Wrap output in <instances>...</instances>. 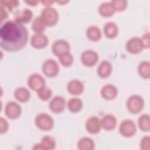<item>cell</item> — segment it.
Instances as JSON below:
<instances>
[{"instance_id": "cell-1", "label": "cell", "mask_w": 150, "mask_h": 150, "mask_svg": "<svg viewBox=\"0 0 150 150\" xmlns=\"http://www.w3.org/2000/svg\"><path fill=\"white\" fill-rule=\"evenodd\" d=\"M28 39V32L26 28L16 21H8L1 28L0 45L8 52L21 49L26 44Z\"/></svg>"}, {"instance_id": "cell-2", "label": "cell", "mask_w": 150, "mask_h": 150, "mask_svg": "<svg viewBox=\"0 0 150 150\" xmlns=\"http://www.w3.org/2000/svg\"><path fill=\"white\" fill-rule=\"evenodd\" d=\"M40 18L46 26H53L57 23L59 15L55 9L48 7L42 12Z\"/></svg>"}, {"instance_id": "cell-3", "label": "cell", "mask_w": 150, "mask_h": 150, "mask_svg": "<svg viewBox=\"0 0 150 150\" xmlns=\"http://www.w3.org/2000/svg\"><path fill=\"white\" fill-rule=\"evenodd\" d=\"M36 126L43 131L50 130L53 127V120L52 117L46 113L38 114L35 119Z\"/></svg>"}, {"instance_id": "cell-4", "label": "cell", "mask_w": 150, "mask_h": 150, "mask_svg": "<svg viewBox=\"0 0 150 150\" xmlns=\"http://www.w3.org/2000/svg\"><path fill=\"white\" fill-rule=\"evenodd\" d=\"M129 111L134 114L138 113L144 107V101L142 97L138 95H133L129 97L127 103Z\"/></svg>"}, {"instance_id": "cell-5", "label": "cell", "mask_w": 150, "mask_h": 150, "mask_svg": "<svg viewBox=\"0 0 150 150\" xmlns=\"http://www.w3.org/2000/svg\"><path fill=\"white\" fill-rule=\"evenodd\" d=\"M43 73L47 77H53L57 75L59 71V67L57 63L53 59L46 60L42 66Z\"/></svg>"}, {"instance_id": "cell-6", "label": "cell", "mask_w": 150, "mask_h": 150, "mask_svg": "<svg viewBox=\"0 0 150 150\" xmlns=\"http://www.w3.org/2000/svg\"><path fill=\"white\" fill-rule=\"evenodd\" d=\"M137 131L136 125L134 122L131 120L123 121L120 125L119 131L120 134L125 137H131L133 136Z\"/></svg>"}, {"instance_id": "cell-7", "label": "cell", "mask_w": 150, "mask_h": 150, "mask_svg": "<svg viewBox=\"0 0 150 150\" xmlns=\"http://www.w3.org/2000/svg\"><path fill=\"white\" fill-rule=\"evenodd\" d=\"M28 84L30 88L38 91L45 86V81L43 77L39 74L35 73L31 74L28 79Z\"/></svg>"}, {"instance_id": "cell-8", "label": "cell", "mask_w": 150, "mask_h": 150, "mask_svg": "<svg viewBox=\"0 0 150 150\" xmlns=\"http://www.w3.org/2000/svg\"><path fill=\"white\" fill-rule=\"evenodd\" d=\"M81 60L83 64L88 67H91L97 63L98 56L95 51L88 50L83 52Z\"/></svg>"}, {"instance_id": "cell-9", "label": "cell", "mask_w": 150, "mask_h": 150, "mask_svg": "<svg viewBox=\"0 0 150 150\" xmlns=\"http://www.w3.org/2000/svg\"><path fill=\"white\" fill-rule=\"evenodd\" d=\"M144 46L141 39L134 37L130 39L126 45V49L128 52L132 54L138 53L142 50Z\"/></svg>"}, {"instance_id": "cell-10", "label": "cell", "mask_w": 150, "mask_h": 150, "mask_svg": "<svg viewBox=\"0 0 150 150\" xmlns=\"http://www.w3.org/2000/svg\"><path fill=\"white\" fill-rule=\"evenodd\" d=\"M53 53L58 57L69 52L70 45L69 43L64 40H59L52 45Z\"/></svg>"}, {"instance_id": "cell-11", "label": "cell", "mask_w": 150, "mask_h": 150, "mask_svg": "<svg viewBox=\"0 0 150 150\" xmlns=\"http://www.w3.org/2000/svg\"><path fill=\"white\" fill-rule=\"evenodd\" d=\"M86 129L87 131L92 134H97L101 128V120L96 116L90 117L86 122Z\"/></svg>"}, {"instance_id": "cell-12", "label": "cell", "mask_w": 150, "mask_h": 150, "mask_svg": "<svg viewBox=\"0 0 150 150\" xmlns=\"http://www.w3.org/2000/svg\"><path fill=\"white\" fill-rule=\"evenodd\" d=\"M21 113V107L16 103L11 101L7 103L5 107V114L11 119H15L19 117Z\"/></svg>"}, {"instance_id": "cell-13", "label": "cell", "mask_w": 150, "mask_h": 150, "mask_svg": "<svg viewBox=\"0 0 150 150\" xmlns=\"http://www.w3.org/2000/svg\"><path fill=\"white\" fill-rule=\"evenodd\" d=\"M48 42L47 37L43 33H36L31 38V45L36 49H42L46 47Z\"/></svg>"}, {"instance_id": "cell-14", "label": "cell", "mask_w": 150, "mask_h": 150, "mask_svg": "<svg viewBox=\"0 0 150 150\" xmlns=\"http://www.w3.org/2000/svg\"><path fill=\"white\" fill-rule=\"evenodd\" d=\"M49 107L50 110L54 113L61 112L66 107V101L63 97L56 96L50 101Z\"/></svg>"}, {"instance_id": "cell-15", "label": "cell", "mask_w": 150, "mask_h": 150, "mask_svg": "<svg viewBox=\"0 0 150 150\" xmlns=\"http://www.w3.org/2000/svg\"><path fill=\"white\" fill-rule=\"evenodd\" d=\"M56 142L54 139L50 136H45L42 138L41 142L36 145H35L33 149H42L50 150L55 148Z\"/></svg>"}, {"instance_id": "cell-16", "label": "cell", "mask_w": 150, "mask_h": 150, "mask_svg": "<svg viewBox=\"0 0 150 150\" xmlns=\"http://www.w3.org/2000/svg\"><path fill=\"white\" fill-rule=\"evenodd\" d=\"M102 97L106 100H112L115 98L118 94L117 88L112 84H106L101 90Z\"/></svg>"}, {"instance_id": "cell-17", "label": "cell", "mask_w": 150, "mask_h": 150, "mask_svg": "<svg viewBox=\"0 0 150 150\" xmlns=\"http://www.w3.org/2000/svg\"><path fill=\"white\" fill-rule=\"evenodd\" d=\"M67 90L73 95H78L83 93L84 90L83 84L79 80H72L68 83Z\"/></svg>"}, {"instance_id": "cell-18", "label": "cell", "mask_w": 150, "mask_h": 150, "mask_svg": "<svg viewBox=\"0 0 150 150\" xmlns=\"http://www.w3.org/2000/svg\"><path fill=\"white\" fill-rule=\"evenodd\" d=\"M101 127L106 130H111L115 128L117 125L116 118L111 114H107L101 120Z\"/></svg>"}, {"instance_id": "cell-19", "label": "cell", "mask_w": 150, "mask_h": 150, "mask_svg": "<svg viewBox=\"0 0 150 150\" xmlns=\"http://www.w3.org/2000/svg\"><path fill=\"white\" fill-rule=\"evenodd\" d=\"M112 71L111 64L108 61H104L99 65L97 73L99 76L102 78H106L108 77Z\"/></svg>"}, {"instance_id": "cell-20", "label": "cell", "mask_w": 150, "mask_h": 150, "mask_svg": "<svg viewBox=\"0 0 150 150\" xmlns=\"http://www.w3.org/2000/svg\"><path fill=\"white\" fill-rule=\"evenodd\" d=\"M15 97L21 102L25 103L28 101L30 97L29 91L25 87L18 88L14 93Z\"/></svg>"}, {"instance_id": "cell-21", "label": "cell", "mask_w": 150, "mask_h": 150, "mask_svg": "<svg viewBox=\"0 0 150 150\" xmlns=\"http://www.w3.org/2000/svg\"><path fill=\"white\" fill-rule=\"evenodd\" d=\"M104 32L105 36L108 38H114L117 35L118 32V29L117 25L111 22H109L105 23L104 25Z\"/></svg>"}, {"instance_id": "cell-22", "label": "cell", "mask_w": 150, "mask_h": 150, "mask_svg": "<svg viewBox=\"0 0 150 150\" xmlns=\"http://www.w3.org/2000/svg\"><path fill=\"white\" fill-rule=\"evenodd\" d=\"M77 146L80 150H92L94 148V142L90 138L84 137L79 141Z\"/></svg>"}, {"instance_id": "cell-23", "label": "cell", "mask_w": 150, "mask_h": 150, "mask_svg": "<svg viewBox=\"0 0 150 150\" xmlns=\"http://www.w3.org/2000/svg\"><path fill=\"white\" fill-rule=\"evenodd\" d=\"M87 35L88 38L91 40L98 41L101 37V32L97 26H91L87 30Z\"/></svg>"}, {"instance_id": "cell-24", "label": "cell", "mask_w": 150, "mask_h": 150, "mask_svg": "<svg viewBox=\"0 0 150 150\" xmlns=\"http://www.w3.org/2000/svg\"><path fill=\"white\" fill-rule=\"evenodd\" d=\"M32 18V12L30 10L25 9L20 13H19L15 18V21L19 23H25L29 22Z\"/></svg>"}, {"instance_id": "cell-25", "label": "cell", "mask_w": 150, "mask_h": 150, "mask_svg": "<svg viewBox=\"0 0 150 150\" xmlns=\"http://www.w3.org/2000/svg\"><path fill=\"white\" fill-rule=\"evenodd\" d=\"M115 12V9L111 3H104L99 7V12L101 15L107 17L110 16Z\"/></svg>"}, {"instance_id": "cell-26", "label": "cell", "mask_w": 150, "mask_h": 150, "mask_svg": "<svg viewBox=\"0 0 150 150\" xmlns=\"http://www.w3.org/2000/svg\"><path fill=\"white\" fill-rule=\"evenodd\" d=\"M150 64L147 61L141 62L138 66L139 75L145 79H149L150 77Z\"/></svg>"}, {"instance_id": "cell-27", "label": "cell", "mask_w": 150, "mask_h": 150, "mask_svg": "<svg viewBox=\"0 0 150 150\" xmlns=\"http://www.w3.org/2000/svg\"><path fill=\"white\" fill-rule=\"evenodd\" d=\"M67 105L70 111L73 112H77L81 109L83 107V103L81 100L78 98H73L69 100Z\"/></svg>"}, {"instance_id": "cell-28", "label": "cell", "mask_w": 150, "mask_h": 150, "mask_svg": "<svg viewBox=\"0 0 150 150\" xmlns=\"http://www.w3.org/2000/svg\"><path fill=\"white\" fill-rule=\"evenodd\" d=\"M138 125L139 128L144 131L149 130V115L148 114H142L138 119Z\"/></svg>"}, {"instance_id": "cell-29", "label": "cell", "mask_w": 150, "mask_h": 150, "mask_svg": "<svg viewBox=\"0 0 150 150\" xmlns=\"http://www.w3.org/2000/svg\"><path fill=\"white\" fill-rule=\"evenodd\" d=\"M45 24L44 23V22H43V21L42 20L40 16H38L36 17L32 23V29L38 33H42L45 29Z\"/></svg>"}, {"instance_id": "cell-30", "label": "cell", "mask_w": 150, "mask_h": 150, "mask_svg": "<svg viewBox=\"0 0 150 150\" xmlns=\"http://www.w3.org/2000/svg\"><path fill=\"white\" fill-rule=\"evenodd\" d=\"M59 59L61 64L64 66H69L73 62V56L69 52L59 56Z\"/></svg>"}, {"instance_id": "cell-31", "label": "cell", "mask_w": 150, "mask_h": 150, "mask_svg": "<svg viewBox=\"0 0 150 150\" xmlns=\"http://www.w3.org/2000/svg\"><path fill=\"white\" fill-rule=\"evenodd\" d=\"M38 95L41 100L46 101L52 95V91L50 88L45 86L38 91Z\"/></svg>"}, {"instance_id": "cell-32", "label": "cell", "mask_w": 150, "mask_h": 150, "mask_svg": "<svg viewBox=\"0 0 150 150\" xmlns=\"http://www.w3.org/2000/svg\"><path fill=\"white\" fill-rule=\"evenodd\" d=\"M111 4L112 5L115 11L117 10L121 11L126 8L127 2L125 1H114L111 2Z\"/></svg>"}, {"instance_id": "cell-33", "label": "cell", "mask_w": 150, "mask_h": 150, "mask_svg": "<svg viewBox=\"0 0 150 150\" xmlns=\"http://www.w3.org/2000/svg\"><path fill=\"white\" fill-rule=\"evenodd\" d=\"M140 148L142 150H149L150 148V139L149 136L144 137L140 142Z\"/></svg>"}, {"instance_id": "cell-34", "label": "cell", "mask_w": 150, "mask_h": 150, "mask_svg": "<svg viewBox=\"0 0 150 150\" xmlns=\"http://www.w3.org/2000/svg\"><path fill=\"white\" fill-rule=\"evenodd\" d=\"M0 122H1V128H0V130H1V133H4L5 132H6V131L8 129V123L7 122V121L3 118L2 117L0 119Z\"/></svg>"}, {"instance_id": "cell-35", "label": "cell", "mask_w": 150, "mask_h": 150, "mask_svg": "<svg viewBox=\"0 0 150 150\" xmlns=\"http://www.w3.org/2000/svg\"><path fill=\"white\" fill-rule=\"evenodd\" d=\"M3 2H4L5 4V6H6L8 9H12L13 8H15L16 6H18V1H2Z\"/></svg>"}, {"instance_id": "cell-36", "label": "cell", "mask_w": 150, "mask_h": 150, "mask_svg": "<svg viewBox=\"0 0 150 150\" xmlns=\"http://www.w3.org/2000/svg\"><path fill=\"white\" fill-rule=\"evenodd\" d=\"M142 42L143 43V45L146 47H149V33H147L146 34H145L142 38L141 39Z\"/></svg>"}, {"instance_id": "cell-37", "label": "cell", "mask_w": 150, "mask_h": 150, "mask_svg": "<svg viewBox=\"0 0 150 150\" xmlns=\"http://www.w3.org/2000/svg\"><path fill=\"white\" fill-rule=\"evenodd\" d=\"M27 3L28 4H30L31 3V5H33L32 4H33V5H36V1H34V2H32V1H26Z\"/></svg>"}]
</instances>
